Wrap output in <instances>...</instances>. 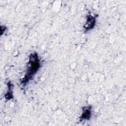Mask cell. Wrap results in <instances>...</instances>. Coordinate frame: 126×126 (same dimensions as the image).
<instances>
[{
	"label": "cell",
	"mask_w": 126,
	"mask_h": 126,
	"mask_svg": "<svg viewBox=\"0 0 126 126\" xmlns=\"http://www.w3.org/2000/svg\"><path fill=\"white\" fill-rule=\"evenodd\" d=\"M29 66L28 68L27 73L26 75V79H28L33 75L39 67V61L36 55H32L30 59Z\"/></svg>",
	"instance_id": "6da1fadb"
}]
</instances>
